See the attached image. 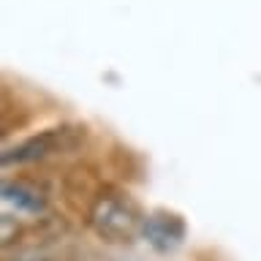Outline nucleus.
I'll list each match as a JSON object with an SVG mask.
<instances>
[{
    "label": "nucleus",
    "mask_w": 261,
    "mask_h": 261,
    "mask_svg": "<svg viewBox=\"0 0 261 261\" xmlns=\"http://www.w3.org/2000/svg\"><path fill=\"white\" fill-rule=\"evenodd\" d=\"M68 134H71L68 128H52V130H46V134H41V136H33V139H28V142H22L19 147L3 152V163H6V166H11V163L41 161V158H46V155L63 150Z\"/></svg>",
    "instance_id": "2"
},
{
    "label": "nucleus",
    "mask_w": 261,
    "mask_h": 261,
    "mask_svg": "<svg viewBox=\"0 0 261 261\" xmlns=\"http://www.w3.org/2000/svg\"><path fill=\"white\" fill-rule=\"evenodd\" d=\"M3 207L6 215H24V218H38L46 210V199L36 185L30 182H3Z\"/></svg>",
    "instance_id": "3"
},
{
    "label": "nucleus",
    "mask_w": 261,
    "mask_h": 261,
    "mask_svg": "<svg viewBox=\"0 0 261 261\" xmlns=\"http://www.w3.org/2000/svg\"><path fill=\"white\" fill-rule=\"evenodd\" d=\"M90 226L106 242H130L142 231L144 220L134 201L122 196H101L90 210Z\"/></svg>",
    "instance_id": "1"
},
{
    "label": "nucleus",
    "mask_w": 261,
    "mask_h": 261,
    "mask_svg": "<svg viewBox=\"0 0 261 261\" xmlns=\"http://www.w3.org/2000/svg\"><path fill=\"white\" fill-rule=\"evenodd\" d=\"M142 234L150 240V245L166 250V248H174V245L179 242V237H182V226H179V220H174V218L152 215V218L144 220Z\"/></svg>",
    "instance_id": "4"
}]
</instances>
